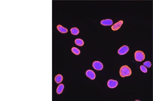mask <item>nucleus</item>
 <instances>
[{
	"mask_svg": "<svg viewBox=\"0 0 153 101\" xmlns=\"http://www.w3.org/2000/svg\"><path fill=\"white\" fill-rule=\"evenodd\" d=\"M120 75L122 77L129 76L131 75V69L127 65H124L121 67L120 70Z\"/></svg>",
	"mask_w": 153,
	"mask_h": 101,
	"instance_id": "f257e3e1",
	"label": "nucleus"
},
{
	"mask_svg": "<svg viewBox=\"0 0 153 101\" xmlns=\"http://www.w3.org/2000/svg\"><path fill=\"white\" fill-rule=\"evenodd\" d=\"M135 60L138 62H142L145 59V54L141 51H137L134 54Z\"/></svg>",
	"mask_w": 153,
	"mask_h": 101,
	"instance_id": "f03ea898",
	"label": "nucleus"
},
{
	"mask_svg": "<svg viewBox=\"0 0 153 101\" xmlns=\"http://www.w3.org/2000/svg\"><path fill=\"white\" fill-rule=\"evenodd\" d=\"M93 66L95 70L97 71H101L103 68L102 63L98 61L94 62L93 63Z\"/></svg>",
	"mask_w": 153,
	"mask_h": 101,
	"instance_id": "7ed1b4c3",
	"label": "nucleus"
},
{
	"mask_svg": "<svg viewBox=\"0 0 153 101\" xmlns=\"http://www.w3.org/2000/svg\"><path fill=\"white\" fill-rule=\"evenodd\" d=\"M129 50V47L127 46H123L118 50V53L119 55H123L128 52Z\"/></svg>",
	"mask_w": 153,
	"mask_h": 101,
	"instance_id": "20e7f679",
	"label": "nucleus"
},
{
	"mask_svg": "<svg viewBox=\"0 0 153 101\" xmlns=\"http://www.w3.org/2000/svg\"><path fill=\"white\" fill-rule=\"evenodd\" d=\"M118 82L117 81L113 79H110L107 83V85L109 88H116L118 86Z\"/></svg>",
	"mask_w": 153,
	"mask_h": 101,
	"instance_id": "39448f33",
	"label": "nucleus"
},
{
	"mask_svg": "<svg viewBox=\"0 0 153 101\" xmlns=\"http://www.w3.org/2000/svg\"><path fill=\"white\" fill-rule=\"evenodd\" d=\"M123 24V21L121 20L113 25L111 27V29L113 31L118 30L121 27Z\"/></svg>",
	"mask_w": 153,
	"mask_h": 101,
	"instance_id": "423d86ee",
	"label": "nucleus"
},
{
	"mask_svg": "<svg viewBox=\"0 0 153 101\" xmlns=\"http://www.w3.org/2000/svg\"><path fill=\"white\" fill-rule=\"evenodd\" d=\"M86 75L90 79L94 80L96 78V74L92 70H88L86 72Z\"/></svg>",
	"mask_w": 153,
	"mask_h": 101,
	"instance_id": "0eeeda50",
	"label": "nucleus"
},
{
	"mask_svg": "<svg viewBox=\"0 0 153 101\" xmlns=\"http://www.w3.org/2000/svg\"><path fill=\"white\" fill-rule=\"evenodd\" d=\"M100 24L104 26H111L113 24V21L111 19H106L102 20L100 22Z\"/></svg>",
	"mask_w": 153,
	"mask_h": 101,
	"instance_id": "6e6552de",
	"label": "nucleus"
},
{
	"mask_svg": "<svg viewBox=\"0 0 153 101\" xmlns=\"http://www.w3.org/2000/svg\"><path fill=\"white\" fill-rule=\"evenodd\" d=\"M57 29L62 33H67L68 32V29L61 25H58L57 26Z\"/></svg>",
	"mask_w": 153,
	"mask_h": 101,
	"instance_id": "1a4fd4ad",
	"label": "nucleus"
},
{
	"mask_svg": "<svg viewBox=\"0 0 153 101\" xmlns=\"http://www.w3.org/2000/svg\"><path fill=\"white\" fill-rule=\"evenodd\" d=\"M64 86L63 84H61L58 86L57 89V93L58 94H60L62 93L63 89H64Z\"/></svg>",
	"mask_w": 153,
	"mask_h": 101,
	"instance_id": "9d476101",
	"label": "nucleus"
},
{
	"mask_svg": "<svg viewBox=\"0 0 153 101\" xmlns=\"http://www.w3.org/2000/svg\"><path fill=\"white\" fill-rule=\"evenodd\" d=\"M63 80V76L61 74H58L56 76L55 78V80L57 84L61 83Z\"/></svg>",
	"mask_w": 153,
	"mask_h": 101,
	"instance_id": "9b49d317",
	"label": "nucleus"
},
{
	"mask_svg": "<svg viewBox=\"0 0 153 101\" xmlns=\"http://www.w3.org/2000/svg\"><path fill=\"white\" fill-rule=\"evenodd\" d=\"M74 42L76 45L79 46H82L84 45V41L80 38H77V39H75Z\"/></svg>",
	"mask_w": 153,
	"mask_h": 101,
	"instance_id": "f8f14e48",
	"label": "nucleus"
},
{
	"mask_svg": "<svg viewBox=\"0 0 153 101\" xmlns=\"http://www.w3.org/2000/svg\"><path fill=\"white\" fill-rule=\"evenodd\" d=\"M71 33L72 35H77L79 34L80 31L78 28L76 27H73L71 28L70 30Z\"/></svg>",
	"mask_w": 153,
	"mask_h": 101,
	"instance_id": "ddd939ff",
	"label": "nucleus"
},
{
	"mask_svg": "<svg viewBox=\"0 0 153 101\" xmlns=\"http://www.w3.org/2000/svg\"><path fill=\"white\" fill-rule=\"evenodd\" d=\"M71 51L74 54L76 55H80V51L79 49L75 47H73L71 48Z\"/></svg>",
	"mask_w": 153,
	"mask_h": 101,
	"instance_id": "4468645a",
	"label": "nucleus"
},
{
	"mask_svg": "<svg viewBox=\"0 0 153 101\" xmlns=\"http://www.w3.org/2000/svg\"><path fill=\"white\" fill-rule=\"evenodd\" d=\"M143 65L148 68H150L152 64L150 62L147 61L143 63Z\"/></svg>",
	"mask_w": 153,
	"mask_h": 101,
	"instance_id": "2eb2a0df",
	"label": "nucleus"
},
{
	"mask_svg": "<svg viewBox=\"0 0 153 101\" xmlns=\"http://www.w3.org/2000/svg\"><path fill=\"white\" fill-rule=\"evenodd\" d=\"M140 69H141V71L142 72L144 73H146L147 72V68L145 67V66L144 65H141L140 67Z\"/></svg>",
	"mask_w": 153,
	"mask_h": 101,
	"instance_id": "dca6fc26",
	"label": "nucleus"
}]
</instances>
